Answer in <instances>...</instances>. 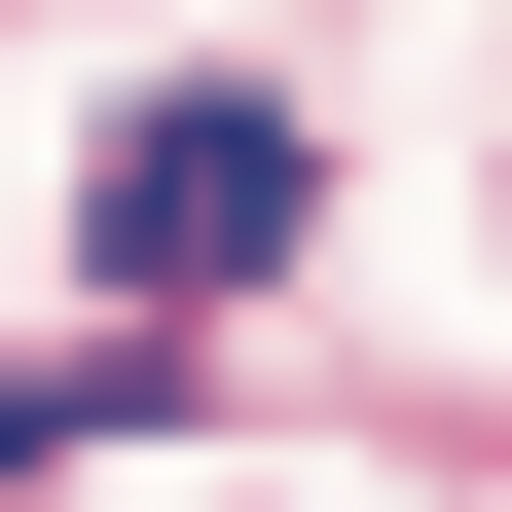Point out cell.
Segmentation results:
<instances>
[{
    "label": "cell",
    "mask_w": 512,
    "mask_h": 512,
    "mask_svg": "<svg viewBox=\"0 0 512 512\" xmlns=\"http://www.w3.org/2000/svg\"><path fill=\"white\" fill-rule=\"evenodd\" d=\"M74 220H110V293H256V256L330 220V147H293L256 74H147V110H110V183H74Z\"/></svg>",
    "instance_id": "cell-1"
}]
</instances>
